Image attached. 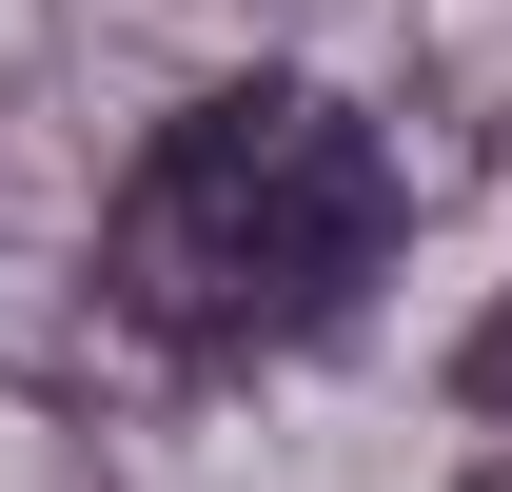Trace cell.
<instances>
[{
  "label": "cell",
  "instance_id": "obj_1",
  "mask_svg": "<svg viewBox=\"0 0 512 492\" xmlns=\"http://www.w3.org/2000/svg\"><path fill=\"white\" fill-rule=\"evenodd\" d=\"M394 237V158L335 79H217L138 138L119 217H99V296L178 355H256V335H316Z\"/></svg>",
  "mask_w": 512,
  "mask_h": 492
},
{
  "label": "cell",
  "instance_id": "obj_2",
  "mask_svg": "<svg viewBox=\"0 0 512 492\" xmlns=\"http://www.w3.org/2000/svg\"><path fill=\"white\" fill-rule=\"evenodd\" d=\"M473 394H493V414H512V315H493V335H473Z\"/></svg>",
  "mask_w": 512,
  "mask_h": 492
}]
</instances>
